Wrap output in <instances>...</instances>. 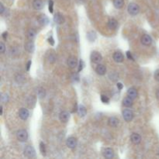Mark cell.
Masks as SVG:
<instances>
[{
  "label": "cell",
  "instance_id": "6da1fadb",
  "mask_svg": "<svg viewBox=\"0 0 159 159\" xmlns=\"http://www.w3.org/2000/svg\"><path fill=\"white\" fill-rule=\"evenodd\" d=\"M127 10H128L129 14H130L131 16H136V15H137L139 13V12H140V7L136 3L131 2V3H130L128 5Z\"/></svg>",
  "mask_w": 159,
  "mask_h": 159
},
{
  "label": "cell",
  "instance_id": "7a4b0ae2",
  "mask_svg": "<svg viewBox=\"0 0 159 159\" xmlns=\"http://www.w3.org/2000/svg\"><path fill=\"white\" fill-rule=\"evenodd\" d=\"M122 114L123 117L125 121H127V122H130L134 118V113H133V111L129 109H123Z\"/></svg>",
  "mask_w": 159,
  "mask_h": 159
},
{
  "label": "cell",
  "instance_id": "3957f363",
  "mask_svg": "<svg viewBox=\"0 0 159 159\" xmlns=\"http://www.w3.org/2000/svg\"><path fill=\"white\" fill-rule=\"evenodd\" d=\"M16 137L18 139V141L23 142L26 141L28 138V133L25 130H20L16 133Z\"/></svg>",
  "mask_w": 159,
  "mask_h": 159
},
{
  "label": "cell",
  "instance_id": "277c9868",
  "mask_svg": "<svg viewBox=\"0 0 159 159\" xmlns=\"http://www.w3.org/2000/svg\"><path fill=\"white\" fill-rule=\"evenodd\" d=\"M23 154H24V155H25L26 157L32 158L35 157V155H36V151H35L34 148H33L32 146H27L25 148V149H24Z\"/></svg>",
  "mask_w": 159,
  "mask_h": 159
},
{
  "label": "cell",
  "instance_id": "5b68a950",
  "mask_svg": "<svg viewBox=\"0 0 159 159\" xmlns=\"http://www.w3.org/2000/svg\"><path fill=\"white\" fill-rule=\"evenodd\" d=\"M90 58H91L92 62L96 63V64H99L103 60V57H102L101 54H99L97 51H93V52H92L91 56H90Z\"/></svg>",
  "mask_w": 159,
  "mask_h": 159
},
{
  "label": "cell",
  "instance_id": "8992f818",
  "mask_svg": "<svg viewBox=\"0 0 159 159\" xmlns=\"http://www.w3.org/2000/svg\"><path fill=\"white\" fill-rule=\"evenodd\" d=\"M141 43L144 46H150L152 43V39L149 35L144 34L141 37Z\"/></svg>",
  "mask_w": 159,
  "mask_h": 159
},
{
  "label": "cell",
  "instance_id": "52a82bcc",
  "mask_svg": "<svg viewBox=\"0 0 159 159\" xmlns=\"http://www.w3.org/2000/svg\"><path fill=\"white\" fill-rule=\"evenodd\" d=\"M77 139L74 137H71L67 139V141H66V144L69 148H75L77 146Z\"/></svg>",
  "mask_w": 159,
  "mask_h": 159
},
{
  "label": "cell",
  "instance_id": "ba28073f",
  "mask_svg": "<svg viewBox=\"0 0 159 159\" xmlns=\"http://www.w3.org/2000/svg\"><path fill=\"white\" fill-rule=\"evenodd\" d=\"M70 114L67 111H62L59 114V119L62 123H67L69 120Z\"/></svg>",
  "mask_w": 159,
  "mask_h": 159
},
{
  "label": "cell",
  "instance_id": "9c48e42d",
  "mask_svg": "<svg viewBox=\"0 0 159 159\" xmlns=\"http://www.w3.org/2000/svg\"><path fill=\"white\" fill-rule=\"evenodd\" d=\"M29 111L26 108H21L19 111V116L23 120H26L29 117Z\"/></svg>",
  "mask_w": 159,
  "mask_h": 159
},
{
  "label": "cell",
  "instance_id": "30bf717a",
  "mask_svg": "<svg viewBox=\"0 0 159 159\" xmlns=\"http://www.w3.org/2000/svg\"><path fill=\"white\" fill-rule=\"evenodd\" d=\"M54 21L58 24H63L65 23V18L62 14L60 13H57L54 16Z\"/></svg>",
  "mask_w": 159,
  "mask_h": 159
},
{
  "label": "cell",
  "instance_id": "8fae6325",
  "mask_svg": "<svg viewBox=\"0 0 159 159\" xmlns=\"http://www.w3.org/2000/svg\"><path fill=\"white\" fill-rule=\"evenodd\" d=\"M67 64L70 68H75L78 65V60H77V58L75 57H70L68 59Z\"/></svg>",
  "mask_w": 159,
  "mask_h": 159
},
{
  "label": "cell",
  "instance_id": "7c38bea8",
  "mask_svg": "<svg viewBox=\"0 0 159 159\" xmlns=\"http://www.w3.org/2000/svg\"><path fill=\"white\" fill-rule=\"evenodd\" d=\"M113 60L115 61L117 63H121L124 60V58H123V55L121 52H119V51H116L115 53L113 54Z\"/></svg>",
  "mask_w": 159,
  "mask_h": 159
},
{
  "label": "cell",
  "instance_id": "4fadbf2b",
  "mask_svg": "<svg viewBox=\"0 0 159 159\" xmlns=\"http://www.w3.org/2000/svg\"><path fill=\"white\" fill-rule=\"evenodd\" d=\"M103 156L106 158H113L114 157V151L112 148H107L104 149L103 151Z\"/></svg>",
  "mask_w": 159,
  "mask_h": 159
},
{
  "label": "cell",
  "instance_id": "5bb4252c",
  "mask_svg": "<svg viewBox=\"0 0 159 159\" xmlns=\"http://www.w3.org/2000/svg\"><path fill=\"white\" fill-rule=\"evenodd\" d=\"M130 140H131V142L134 144H139L141 141V137L138 134L134 133L130 136Z\"/></svg>",
  "mask_w": 159,
  "mask_h": 159
},
{
  "label": "cell",
  "instance_id": "9a60e30c",
  "mask_svg": "<svg viewBox=\"0 0 159 159\" xmlns=\"http://www.w3.org/2000/svg\"><path fill=\"white\" fill-rule=\"evenodd\" d=\"M44 2L42 0H33V7L36 10H40L44 8Z\"/></svg>",
  "mask_w": 159,
  "mask_h": 159
},
{
  "label": "cell",
  "instance_id": "2e32d148",
  "mask_svg": "<svg viewBox=\"0 0 159 159\" xmlns=\"http://www.w3.org/2000/svg\"><path fill=\"white\" fill-rule=\"evenodd\" d=\"M127 96H129L132 99H136L137 96V91L136 89H134V88L129 89L127 91Z\"/></svg>",
  "mask_w": 159,
  "mask_h": 159
},
{
  "label": "cell",
  "instance_id": "e0dca14e",
  "mask_svg": "<svg viewBox=\"0 0 159 159\" xmlns=\"http://www.w3.org/2000/svg\"><path fill=\"white\" fill-rule=\"evenodd\" d=\"M24 47H25V50L27 51H28L29 53H33V51H34V44L33 43V41H29L27 42V43H26L25 46H24Z\"/></svg>",
  "mask_w": 159,
  "mask_h": 159
},
{
  "label": "cell",
  "instance_id": "ac0fdd59",
  "mask_svg": "<svg viewBox=\"0 0 159 159\" xmlns=\"http://www.w3.org/2000/svg\"><path fill=\"white\" fill-rule=\"evenodd\" d=\"M96 72L99 75H103L106 74V68L103 65H98L96 68Z\"/></svg>",
  "mask_w": 159,
  "mask_h": 159
},
{
  "label": "cell",
  "instance_id": "d6986e66",
  "mask_svg": "<svg viewBox=\"0 0 159 159\" xmlns=\"http://www.w3.org/2000/svg\"><path fill=\"white\" fill-rule=\"evenodd\" d=\"M107 25H108V27L109 28V29H111V30H115L116 28L117 27L118 23L115 19H111V20H109L108 21Z\"/></svg>",
  "mask_w": 159,
  "mask_h": 159
},
{
  "label": "cell",
  "instance_id": "ffe728a7",
  "mask_svg": "<svg viewBox=\"0 0 159 159\" xmlns=\"http://www.w3.org/2000/svg\"><path fill=\"white\" fill-rule=\"evenodd\" d=\"M108 123H109V125L110 127H117L118 123H119V120H118L116 117L113 116V117H110L109 119Z\"/></svg>",
  "mask_w": 159,
  "mask_h": 159
},
{
  "label": "cell",
  "instance_id": "44dd1931",
  "mask_svg": "<svg viewBox=\"0 0 159 159\" xmlns=\"http://www.w3.org/2000/svg\"><path fill=\"white\" fill-rule=\"evenodd\" d=\"M123 105L126 107H130V106H133V99L130 98L129 96L126 97L123 100Z\"/></svg>",
  "mask_w": 159,
  "mask_h": 159
},
{
  "label": "cell",
  "instance_id": "7402d4cb",
  "mask_svg": "<svg viewBox=\"0 0 159 159\" xmlns=\"http://www.w3.org/2000/svg\"><path fill=\"white\" fill-rule=\"evenodd\" d=\"M78 113H79V116L81 117H83V116H85L86 115V113H87V111H86V108H85V106H83V105H80L79 106V108H78Z\"/></svg>",
  "mask_w": 159,
  "mask_h": 159
},
{
  "label": "cell",
  "instance_id": "603a6c76",
  "mask_svg": "<svg viewBox=\"0 0 159 159\" xmlns=\"http://www.w3.org/2000/svg\"><path fill=\"white\" fill-rule=\"evenodd\" d=\"M38 21H39L40 24H41V25L43 26L47 25L49 22L48 18H47V16H45V15H42V16H40L39 18H38Z\"/></svg>",
  "mask_w": 159,
  "mask_h": 159
},
{
  "label": "cell",
  "instance_id": "cb8c5ba5",
  "mask_svg": "<svg viewBox=\"0 0 159 159\" xmlns=\"http://www.w3.org/2000/svg\"><path fill=\"white\" fill-rule=\"evenodd\" d=\"M46 96V91L44 89V88L40 87L38 89H37V96L39 99H44V97Z\"/></svg>",
  "mask_w": 159,
  "mask_h": 159
},
{
  "label": "cell",
  "instance_id": "d4e9b609",
  "mask_svg": "<svg viewBox=\"0 0 159 159\" xmlns=\"http://www.w3.org/2000/svg\"><path fill=\"white\" fill-rule=\"evenodd\" d=\"M113 6L116 9H121L124 6V1L123 0H113Z\"/></svg>",
  "mask_w": 159,
  "mask_h": 159
},
{
  "label": "cell",
  "instance_id": "484cf974",
  "mask_svg": "<svg viewBox=\"0 0 159 159\" xmlns=\"http://www.w3.org/2000/svg\"><path fill=\"white\" fill-rule=\"evenodd\" d=\"M27 38L30 40H33L34 39V37H36V32H35V30H33V29H30L27 31Z\"/></svg>",
  "mask_w": 159,
  "mask_h": 159
},
{
  "label": "cell",
  "instance_id": "4316f807",
  "mask_svg": "<svg viewBox=\"0 0 159 159\" xmlns=\"http://www.w3.org/2000/svg\"><path fill=\"white\" fill-rule=\"evenodd\" d=\"M15 79H16V82L19 83V84H23L26 82L25 77L22 75H16Z\"/></svg>",
  "mask_w": 159,
  "mask_h": 159
},
{
  "label": "cell",
  "instance_id": "83f0119b",
  "mask_svg": "<svg viewBox=\"0 0 159 159\" xmlns=\"http://www.w3.org/2000/svg\"><path fill=\"white\" fill-rule=\"evenodd\" d=\"M87 37L89 41L92 42L96 39V33L93 32V31H90V32L88 33Z\"/></svg>",
  "mask_w": 159,
  "mask_h": 159
},
{
  "label": "cell",
  "instance_id": "f1b7e54d",
  "mask_svg": "<svg viewBox=\"0 0 159 159\" xmlns=\"http://www.w3.org/2000/svg\"><path fill=\"white\" fill-rule=\"evenodd\" d=\"M0 99H1V102L2 103H6L8 100H9V97H8V95L6 94V93H2Z\"/></svg>",
  "mask_w": 159,
  "mask_h": 159
},
{
  "label": "cell",
  "instance_id": "f546056e",
  "mask_svg": "<svg viewBox=\"0 0 159 159\" xmlns=\"http://www.w3.org/2000/svg\"><path fill=\"white\" fill-rule=\"evenodd\" d=\"M40 152L43 155H46V148H45V144H44L43 142H40Z\"/></svg>",
  "mask_w": 159,
  "mask_h": 159
},
{
  "label": "cell",
  "instance_id": "4dcf8cb0",
  "mask_svg": "<svg viewBox=\"0 0 159 159\" xmlns=\"http://www.w3.org/2000/svg\"><path fill=\"white\" fill-rule=\"evenodd\" d=\"M49 12H50L51 13H53V12H54L53 0H50V1H49Z\"/></svg>",
  "mask_w": 159,
  "mask_h": 159
},
{
  "label": "cell",
  "instance_id": "1f68e13d",
  "mask_svg": "<svg viewBox=\"0 0 159 159\" xmlns=\"http://www.w3.org/2000/svg\"><path fill=\"white\" fill-rule=\"evenodd\" d=\"M101 101L103 103H109V99L108 97L106 96H103L102 95L101 96Z\"/></svg>",
  "mask_w": 159,
  "mask_h": 159
},
{
  "label": "cell",
  "instance_id": "d6a6232c",
  "mask_svg": "<svg viewBox=\"0 0 159 159\" xmlns=\"http://www.w3.org/2000/svg\"><path fill=\"white\" fill-rule=\"evenodd\" d=\"M5 51H6V46H5V44L2 42H1L0 43V53L3 54Z\"/></svg>",
  "mask_w": 159,
  "mask_h": 159
},
{
  "label": "cell",
  "instance_id": "836d02e7",
  "mask_svg": "<svg viewBox=\"0 0 159 159\" xmlns=\"http://www.w3.org/2000/svg\"><path fill=\"white\" fill-rule=\"evenodd\" d=\"M154 78L157 82H159V69L156 70L155 72V75H154Z\"/></svg>",
  "mask_w": 159,
  "mask_h": 159
},
{
  "label": "cell",
  "instance_id": "e575fe53",
  "mask_svg": "<svg viewBox=\"0 0 159 159\" xmlns=\"http://www.w3.org/2000/svg\"><path fill=\"white\" fill-rule=\"evenodd\" d=\"M49 61L51 63H54V61H56V58L54 57V55H53V54H51V55L49 56Z\"/></svg>",
  "mask_w": 159,
  "mask_h": 159
},
{
  "label": "cell",
  "instance_id": "d590c367",
  "mask_svg": "<svg viewBox=\"0 0 159 159\" xmlns=\"http://www.w3.org/2000/svg\"><path fill=\"white\" fill-rule=\"evenodd\" d=\"M127 57L128 59H130V60H134V58L132 57L131 53H130V51H127Z\"/></svg>",
  "mask_w": 159,
  "mask_h": 159
},
{
  "label": "cell",
  "instance_id": "8d00e7d4",
  "mask_svg": "<svg viewBox=\"0 0 159 159\" xmlns=\"http://www.w3.org/2000/svg\"><path fill=\"white\" fill-rule=\"evenodd\" d=\"M83 65H84V63H83V61L82 60L80 61V62H79V72H80V71H82L83 68Z\"/></svg>",
  "mask_w": 159,
  "mask_h": 159
},
{
  "label": "cell",
  "instance_id": "74e56055",
  "mask_svg": "<svg viewBox=\"0 0 159 159\" xmlns=\"http://www.w3.org/2000/svg\"><path fill=\"white\" fill-rule=\"evenodd\" d=\"M5 11V8L3 6L2 3H0V14L3 13V12Z\"/></svg>",
  "mask_w": 159,
  "mask_h": 159
},
{
  "label": "cell",
  "instance_id": "f35d334b",
  "mask_svg": "<svg viewBox=\"0 0 159 159\" xmlns=\"http://www.w3.org/2000/svg\"><path fill=\"white\" fill-rule=\"evenodd\" d=\"M31 64H32L31 61H29L27 62V71H29V70H30V66H31Z\"/></svg>",
  "mask_w": 159,
  "mask_h": 159
},
{
  "label": "cell",
  "instance_id": "ab89813d",
  "mask_svg": "<svg viewBox=\"0 0 159 159\" xmlns=\"http://www.w3.org/2000/svg\"><path fill=\"white\" fill-rule=\"evenodd\" d=\"M48 40H49L48 42L51 44V45H54V39H53V37H50V38L48 39Z\"/></svg>",
  "mask_w": 159,
  "mask_h": 159
},
{
  "label": "cell",
  "instance_id": "60d3db41",
  "mask_svg": "<svg viewBox=\"0 0 159 159\" xmlns=\"http://www.w3.org/2000/svg\"><path fill=\"white\" fill-rule=\"evenodd\" d=\"M7 37H8V33L7 32H4L2 33V38L4 40H6Z\"/></svg>",
  "mask_w": 159,
  "mask_h": 159
},
{
  "label": "cell",
  "instance_id": "b9f144b4",
  "mask_svg": "<svg viewBox=\"0 0 159 159\" xmlns=\"http://www.w3.org/2000/svg\"><path fill=\"white\" fill-rule=\"evenodd\" d=\"M117 88L119 89L120 90H121L123 89V85H122V83H120V82H118L117 83Z\"/></svg>",
  "mask_w": 159,
  "mask_h": 159
},
{
  "label": "cell",
  "instance_id": "7bdbcfd3",
  "mask_svg": "<svg viewBox=\"0 0 159 159\" xmlns=\"http://www.w3.org/2000/svg\"><path fill=\"white\" fill-rule=\"evenodd\" d=\"M156 97H157L158 99H159V89L157 90V92H156Z\"/></svg>",
  "mask_w": 159,
  "mask_h": 159
},
{
  "label": "cell",
  "instance_id": "ee69618b",
  "mask_svg": "<svg viewBox=\"0 0 159 159\" xmlns=\"http://www.w3.org/2000/svg\"><path fill=\"white\" fill-rule=\"evenodd\" d=\"M0 109H1V115H2V112H3V109H2V106H1V107H0Z\"/></svg>",
  "mask_w": 159,
  "mask_h": 159
}]
</instances>
